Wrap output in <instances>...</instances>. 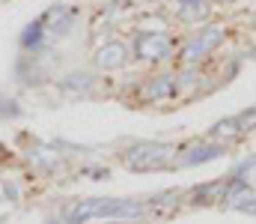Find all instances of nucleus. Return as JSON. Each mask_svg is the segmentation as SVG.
<instances>
[{"instance_id":"nucleus-1","label":"nucleus","mask_w":256,"mask_h":224,"mask_svg":"<svg viewBox=\"0 0 256 224\" xmlns=\"http://www.w3.org/2000/svg\"><path fill=\"white\" fill-rule=\"evenodd\" d=\"M146 215V206L137 200H122V197H92V200H80L72 206L68 224H84L90 218H114V221H137Z\"/></svg>"},{"instance_id":"nucleus-4","label":"nucleus","mask_w":256,"mask_h":224,"mask_svg":"<svg viewBox=\"0 0 256 224\" xmlns=\"http://www.w3.org/2000/svg\"><path fill=\"white\" fill-rule=\"evenodd\" d=\"M220 42H224V27H208V30H202L200 36H194L191 42L185 45L182 60H185V63H196V60H202L206 54H212Z\"/></svg>"},{"instance_id":"nucleus-8","label":"nucleus","mask_w":256,"mask_h":224,"mask_svg":"<svg viewBox=\"0 0 256 224\" xmlns=\"http://www.w3.org/2000/svg\"><path fill=\"white\" fill-rule=\"evenodd\" d=\"M220 152H224V144H202V147L188 149V152L179 158V164H206V161L218 158Z\"/></svg>"},{"instance_id":"nucleus-12","label":"nucleus","mask_w":256,"mask_h":224,"mask_svg":"<svg viewBox=\"0 0 256 224\" xmlns=\"http://www.w3.org/2000/svg\"><path fill=\"white\" fill-rule=\"evenodd\" d=\"M254 24H256V15H254Z\"/></svg>"},{"instance_id":"nucleus-11","label":"nucleus","mask_w":256,"mask_h":224,"mask_svg":"<svg viewBox=\"0 0 256 224\" xmlns=\"http://www.w3.org/2000/svg\"><path fill=\"white\" fill-rule=\"evenodd\" d=\"M236 123H238V132H250V129H256V108L244 111V114H238Z\"/></svg>"},{"instance_id":"nucleus-9","label":"nucleus","mask_w":256,"mask_h":224,"mask_svg":"<svg viewBox=\"0 0 256 224\" xmlns=\"http://www.w3.org/2000/svg\"><path fill=\"white\" fill-rule=\"evenodd\" d=\"M42 39H45V24H42V18H36L33 24L24 27V33H21V45H24L27 51H36V48L42 45Z\"/></svg>"},{"instance_id":"nucleus-7","label":"nucleus","mask_w":256,"mask_h":224,"mask_svg":"<svg viewBox=\"0 0 256 224\" xmlns=\"http://www.w3.org/2000/svg\"><path fill=\"white\" fill-rule=\"evenodd\" d=\"M173 93H176V81L170 75H158V78H149L143 84V99H152V102H161Z\"/></svg>"},{"instance_id":"nucleus-10","label":"nucleus","mask_w":256,"mask_h":224,"mask_svg":"<svg viewBox=\"0 0 256 224\" xmlns=\"http://www.w3.org/2000/svg\"><path fill=\"white\" fill-rule=\"evenodd\" d=\"M232 179H238V182H244V185L256 182V155L244 158V161H242V164L232 170Z\"/></svg>"},{"instance_id":"nucleus-6","label":"nucleus","mask_w":256,"mask_h":224,"mask_svg":"<svg viewBox=\"0 0 256 224\" xmlns=\"http://www.w3.org/2000/svg\"><path fill=\"white\" fill-rule=\"evenodd\" d=\"M126 60H128V48L122 42H104L96 51V66L98 69H120V66H126Z\"/></svg>"},{"instance_id":"nucleus-5","label":"nucleus","mask_w":256,"mask_h":224,"mask_svg":"<svg viewBox=\"0 0 256 224\" xmlns=\"http://www.w3.org/2000/svg\"><path fill=\"white\" fill-rule=\"evenodd\" d=\"M42 24L48 30V36H66L74 24V12L68 6H51L45 15H42Z\"/></svg>"},{"instance_id":"nucleus-2","label":"nucleus","mask_w":256,"mask_h":224,"mask_svg":"<svg viewBox=\"0 0 256 224\" xmlns=\"http://www.w3.org/2000/svg\"><path fill=\"white\" fill-rule=\"evenodd\" d=\"M176 158V147L173 144H152V141H140L126 152V167L128 170H161Z\"/></svg>"},{"instance_id":"nucleus-3","label":"nucleus","mask_w":256,"mask_h":224,"mask_svg":"<svg viewBox=\"0 0 256 224\" xmlns=\"http://www.w3.org/2000/svg\"><path fill=\"white\" fill-rule=\"evenodd\" d=\"M170 51H173V42L161 30H146V33H137L134 39V54L140 60H164L170 57Z\"/></svg>"}]
</instances>
